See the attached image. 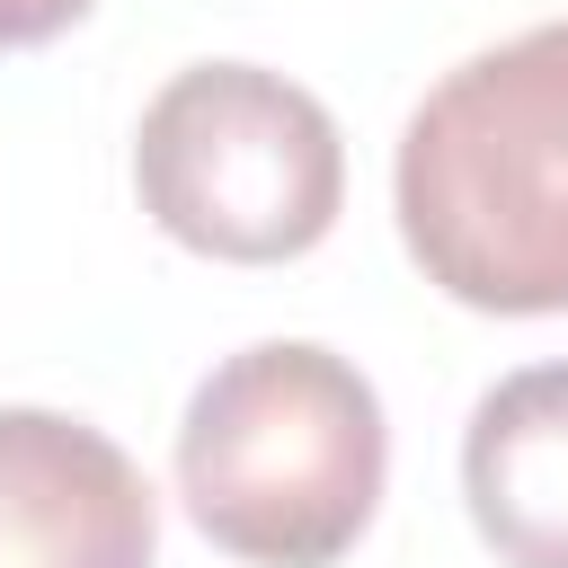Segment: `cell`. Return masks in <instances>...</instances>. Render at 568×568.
Masks as SVG:
<instances>
[{"label":"cell","mask_w":568,"mask_h":568,"mask_svg":"<svg viewBox=\"0 0 568 568\" xmlns=\"http://www.w3.org/2000/svg\"><path fill=\"white\" fill-rule=\"evenodd\" d=\"M462 497L506 568H568V355L506 373L470 408Z\"/></svg>","instance_id":"5b68a950"},{"label":"cell","mask_w":568,"mask_h":568,"mask_svg":"<svg viewBox=\"0 0 568 568\" xmlns=\"http://www.w3.org/2000/svg\"><path fill=\"white\" fill-rule=\"evenodd\" d=\"M390 204L435 293L497 320L568 311V18L453 62L417 98Z\"/></svg>","instance_id":"6da1fadb"},{"label":"cell","mask_w":568,"mask_h":568,"mask_svg":"<svg viewBox=\"0 0 568 568\" xmlns=\"http://www.w3.org/2000/svg\"><path fill=\"white\" fill-rule=\"evenodd\" d=\"M142 462L62 408H0V568H151Z\"/></svg>","instance_id":"277c9868"},{"label":"cell","mask_w":568,"mask_h":568,"mask_svg":"<svg viewBox=\"0 0 568 568\" xmlns=\"http://www.w3.org/2000/svg\"><path fill=\"white\" fill-rule=\"evenodd\" d=\"M142 213L222 266H284L346 204L337 115L266 62H186L133 124Z\"/></svg>","instance_id":"3957f363"},{"label":"cell","mask_w":568,"mask_h":568,"mask_svg":"<svg viewBox=\"0 0 568 568\" xmlns=\"http://www.w3.org/2000/svg\"><path fill=\"white\" fill-rule=\"evenodd\" d=\"M390 479L373 382L320 337L222 355L178 417V497L195 532L248 568H328L364 541Z\"/></svg>","instance_id":"7a4b0ae2"},{"label":"cell","mask_w":568,"mask_h":568,"mask_svg":"<svg viewBox=\"0 0 568 568\" xmlns=\"http://www.w3.org/2000/svg\"><path fill=\"white\" fill-rule=\"evenodd\" d=\"M98 0H0V53H18V44H53L62 27H80Z\"/></svg>","instance_id":"8992f818"}]
</instances>
